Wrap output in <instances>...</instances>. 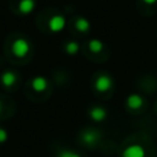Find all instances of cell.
Returning a JSON list of instances; mask_svg holds the SVG:
<instances>
[{
    "label": "cell",
    "instance_id": "6da1fadb",
    "mask_svg": "<svg viewBox=\"0 0 157 157\" xmlns=\"http://www.w3.org/2000/svg\"><path fill=\"white\" fill-rule=\"evenodd\" d=\"M101 139V132L96 129H86L81 134V141L87 146H94Z\"/></svg>",
    "mask_w": 157,
    "mask_h": 157
},
{
    "label": "cell",
    "instance_id": "7a4b0ae2",
    "mask_svg": "<svg viewBox=\"0 0 157 157\" xmlns=\"http://www.w3.org/2000/svg\"><path fill=\"white\" fill-rule=\"evenodd\" d=\"M31 47H29V43L23 39V38H17L13 44H12V53L17 56V58H23L28 54Z\"/></svg>",
    "mask_w": 157,
    "mask_h": 157
},
{
    "label": "cell",
    "instance_id": "3957f363",
    "mask_svg": "<svg viewBox=\"0 0 157 157\" xmlns=\"http://www.w3.org/2000/svg\"><path fill=\"white\" fill-rule=\"evenodd\" d=\"M113 87V78L109 75L102 74L94 81V88L98 92H105Z\"/></svg>",
    "mask_w": 157,
    "mask_h": 157
},
{
    "label": "cell",
    "instance_id": "277c9868",
    "mask_svg": "<svg viewBox=\"0 0 157 157\" xmlns=\"http://www.w3.org/2000/svg\"><path fill=\"white\" fill-rule=\"evenodd\" d=\"M146 151L141 145H130L121 152V157H145Z\"/></svg>",
    "mask_w": 157,
    "mask_h": 157
},
{
    "label": "cell",
    "instance_id": "5b68a950",
    "mask_svg": "<svg viewBox=\"0 0 157 157\" xmlns=\"http://www.w3.org/2000/svg\"><path fill=\"white\" fill-rule=\"evenodd\" d=\"M66 25V21H65V17L61 16V15H54L49 22H48V26H49V29L52 32H60L64 29Z\"/></svg>",
    "mask_w": 157,
    "mask_h": 157
},
{
    "label": "cell",
    "instance_id": "8992f818",
    "mask_svg": "<svg viewBox=\"0 0 157 157\" xmlns=\"http://www.w3.org/2000/svg\"><path fill=\"white\" fill-rule=\"evenodd\" d=\"M126 104L131 109H139L144 105V98L137 93H132L126 98Z\"/></svg>",
    "mask_w": 157,
    "mask_h": 157
},
{
    "label": "cell",
    "instance_id": "52a82bcc",
    "mask_svg": "<svg viewBox=\"0 0 157 157\" xmlns=\"http://www.w3.org/2000/svg\"><path fill=\"white\" fill-rule=\"evenodd\" d=\"M107 110L103 107H93L90 110V117L94 121H103L107 118Z\"/></svg>",
    "mask_w": 157,
    "mask_h": 157
},
{
    "label": "cell",
    "instance_id": "ba28073f",
    "mask_svg": "<svg viewBox=\"0 0 157 157\" xmlns=\"http://www.w3.org/2000/svg\"><path fill=\"white\" fill-rule=\"evenodd\" d=\"M0 81H1L2 86H5V87H11V86L15 83V81H16V75H15L12 71H5V72H2Z\"/></svg>",
    "mask_w": 157,
    "mask_h": 157
},
{
    "label": "cell",
    "instance_id": "9c48e42d",
    "mask_svg": "<svg viewBox=\"0 0 157 157\" xmlns=\"http://www.w3.org/2000/svg\"><path fill=\"white\" fill-rule=\"evenodd\" d=\"M47 86H48V81H47V78H44L43 76H37V77H34V78L32 80V87H33L36 91H38V92L44 91V90L47 88Z\"/></svg>",
    "mask_w": 157,
    "mask_h": 157
},
{
    "label": "cell",
    "instance_id": "30bf717a",
    "mask_svg": "<svg viewBox=\"0 0 157 157\" xmlns=\"http://www.w3.org/2000/svg\"><path fill=\"white\" fill-rule=\"evenodd\" d=\"M34 9V0H21L18 4V10L21 13H29Z\"/></svg>",
    "mask_w": 157,
    "mask_h": 157
},
{
    "label": "cell",
    "instance_id": "8fae6325",
    "mask_svg": "<svg viewBox=\"0 0 157 157\" xmlns=\"http://www.w3.org/2000/svg\"><path fill=\"white\" fill-rule=\"evenodd\" d=\"M90 22H88V20H86L85 17H78L77 20H76V22H75V27H76V29L77 31H80V32H87L88 29H90Z\"/></svg>",
    "mask_w": 157,
    "mask_h": 157
},
{
    "label": "cell",
    "instance_id": "7c38bea8",
    "mask_svg": "<svg viewBox=\"0 0 157 157\" xmlns=\"http://www.w3.org/2000/svg\"><path fill=\"white\" fill-rule=\"evenodd\" d=\"M103 47H104V44H103V42L102 40H99V39H91L90 42H88V48H90V50L92 52V53H99L102 49H103Z\"/></svg>",
    "mask_w": 157,
    "mask_h": 157
},
{
    "label": "cell",
    "instance_id": "4fadbf2b",
    "mask_svg": "<svg viewBox=\"0 0 157 157\" xmlns=\"http://www.w3.org/2000/svg\"><path fill=\"white\" fill-rule=\"evenodd\" d=\"M78 49H80V45H78L76 42H67V43L65 44V52H66L67 54H70V55L76 54V53L78 52Z\"/></svg>",
    "mask_w": 157,
    "mask_h": 157
},
{
    "label": "cell",
    "instance_id": "5bb4252c",
    "mask_svg": "<svg viewBox=\"0 0 157 157\" xmlns=\"http://www.w3.org/2000/svg\"><path fill=\"white\" fill-rule=\"evenodd\" d=\"M58 157H81L77 152L71 151V150H61L58 153Z\"/></svg>",
    "mask_w": 157,
    "mask_h": 157
},
{
    "label": "cell",
    "instance_id": "9a60e30c",
    "mask_svg": "<svg viewBox=\"0 0 157 157\" xmlns=\"http://www.w3.org/2000/svg\"><path fill=\"white\" fill-rule=\"evenodd\" d=\"M7 140V132L4 129H0V142H5Z\"/></svg>",
    "mask_w": 157,
    "mask_h": 157
},
{
    "label": "cell",
    "instance_id": "2e32d148",
    "mask_svg": "<svg viewBox=\"0 0 157 157\" xmlns=\"http://www.w3.org/2000/svg\"><path fill=\"white\" fill-rule=\"evenodd\" d=\"M145 4H148V5H152V4H155L157 0H142Z\"/></svg>",
    "mask_w": 157,
    "mask_h": 157
},
{
    "label": "cell",
    "instance_id": "e0dca14e",
    "mask_svg": "<svg viewBox=\"0 0 157 157\" xmlns=\"http://www.w3.org/2000/svg\"><path fill=\"white\" fill-rule=\"evenodd\" d=\"M0 110H1V104H0Z\"/></svg>",
    "mask_w": 157,
    "mask_h": 157
}]
</instances>
